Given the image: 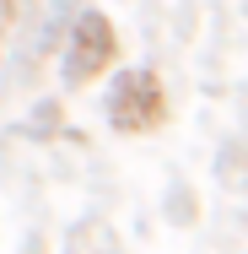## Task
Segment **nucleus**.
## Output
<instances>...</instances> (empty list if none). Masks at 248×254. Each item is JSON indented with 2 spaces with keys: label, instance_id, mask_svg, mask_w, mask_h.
Returning <instances> with one entry per match:
<instances>
[{
  "label": "nucleus",
  "instance_id": "nucleus-1",
  "mask_svg": "<svg viewBox=\"0 0 248 254\" xmlns=\"http://www.w3.org/2000/svg\"><path fill=\"white\" fill-rule=\"evenodd\" d=\"M108 119L119 125V130H156L162 119H167V98H162V81L151 76V70H124V76H113V87H108Z\"/></svg>",
  "mask_w": 248,
  "mask_h": 254
},
{
  "label": "nucleus",
  "instance_id": "nucleus-2",
  "mask_svg": "<svg viewBox=\"0 0 248 254\" xmlns=\"http://www.w3.org/2000/svg\"><path fill=\"white\" fill-rule=\"evenodd\" d=\"M119 54V38H113V22L102 11H81L70 38H65V76L70 81H98L102 70L113 65Z\"/></svg>",
  "mask_w": 248,
  "mask_h": 254
}]
</instances>
